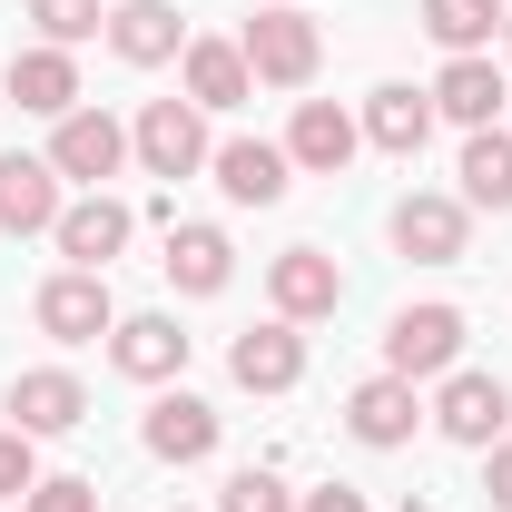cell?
<instances>
[{
    "instance_id": "obj_1",
    "label": "cell",
    "mask_w": 512,
    "mask_h": 512,
    "mask_svg": "<svg viewBox=\"0 0 512 512\" xmlns=\"http://www.w3.org/2000/svg\"><path fill=\"white\" fill-rule=\"evenodd\" d=\"M128 158L148 168V178H197L217 148H207V109L197 99H148L138 128H128Z\"/></svg>"
},
{
    "instance_id": "obj_2",
    "label": "cell",
    "mask_w": 512,
    "mask_h": 512,
    "mask_svg": "<svg viewBox=\"0 0 512 512\" xmlns=\"http://www.w3.org/2000/svg\"><path fill=\"white\" fill-rule=\"evenodd\" d=\"M237 50H247V69L266 79V89H306V79H316V60H325V30L286 0V10H256Z\"/></svg>"
},
{
    "instance_id": "obj_3",
    "label": "cell",
    "mask_w": 512,
    "mask_h": 512,
    "mask_svg": "<svg viewBox=\"0 0 512 512\" xmlns=\"http://www.w3.org/2000/svg\"><path fill=\"white\" fill-rule=\"evenodd\" d=\"M463 365V306H404L384 325V375L424 384V375H453Z\"/></svg>"
},
{
    "instance_id": "obj_4",
    "label": "cell",
    "mask_w": 512,
    "mask_h": 512,
    "mask_svg": "<svg viewBox=\"0 0 512 512\" xmlns=\"http://www.w3.org/2000/svg\"><path fill=\"white\" fill-rule=\"evenodd\" d=\"M424 414H434V434H444V444H503V424H512V384L503 375H473V365H453L444 375V394H434V404H424Z\"/></svg>"
},
{
    "instance_id": "obj_5",
    "label": "cell",
    "mask_w": 512,
    "mask_h": 512,
    "mask_svg": "<svg viewBox=\"0 0 512 512\" xmlns=\"http://www.w3.org/2000/svg\"><path fill=\"white\" fill-rule=\"evenodd\" d=\"M30 316H40V335H60V345H99V335L119 325V306H109V276H89V266H60V276L30 296Z\"/></svg>"
},
{
    "instance_id": "obj_6",
    "label": "cell",
    "mask_w": 512,
    "mask_h": 512,
    "mask_svg": "<svg viewBox=\"0 0 512 512\" xmlns=\"http://www.w3.org/2000/svg\"><path fill=\"white\" fill-rule=\"evenodd\" d=\"M50 168L79 178V188H109L128 168V128L109 109H69V119H50Z\"/></svg>"
},
{
    "instance_id": "obj_7",
    "label": "cell",
    "mask_w": 512,
    "mask_h": 512,
    "mask_svg": "<svg viewBox=\"0 0 512 512\" xmlns=\"http://www.w3.org/2000/svg\"><path fill=\"white\" fill-rule=\"evenodd\" d=\"M128 227H138V217H128V197L79 188V197L60 207V227H50V247H60L69 266H89V276H109V256L128 247Z\"/></svg>"
},
{
    "instance_id": "obj_8",
    "label": "cell",
    "mask_w": 512,
    "mask_h": 512,
    "mask_svg": "<svg viewBox=\"0 0 512 512\" xmlns=\"http://www.w3.org/2000/svg\"><path fill=\"white\" fill-rule=\"evenodd\" d=\"M414 424H424V384H404V375H365L355 394H345V434L375 444V453L414 444Z\"/></svg>"
},
{
    "instance_id": "obj_9",
    "label": "cell",
    "mask_w": 512,
    "mask_h": 512,
    "mask_svg": "<svg viewBox=\"0 0 512 512\" xmlns=\"http://www.w3.org/2000/svg\"><path fill=\"white\" fill-rule=\"evenodd\" d=\"M266 296H276V316H286V325H316V316L345 306V266H335L325 247H286L276 266H266Z\"/></svg>"
},
{
    "instance_id": "obj_10",
    "label": "cell",
    "mask_w": 512,
    "mask_h": 512,
    "mask_svg": "<svg viewBox=\"0 0 512 512\" xmlns=\"http://www.w3.org/2000/svg\"><path fill=\"white\" fill-rule=\"evenodd\" d=\"M10 424L40 444V434H69V424H89V384L69 375V365H30V375H10Z\"/></svg>"
},
{
    "instance_id": "obj_11",
    "label": "cell",
    "mask_w": 512,
    "mask_h": 512,
    "mask_svg": "<svg viewBox=\"0 0 512 512\" xmlns=\"http://www.w3.org/2000/svg\"><path fill=\"white\" fill-rule=\"evenodd\" d=\"M463 237H473V207H463V197L414 188L404 207H394V247L414 256V266H453V256H463Z\"/></svg>"
},
{
    "instance_id": "obj_12",
    "label": "cell",
    "mask_w": 512,
    "mask_h": 512,
    "mask_svg": "<svg viewBox=\"0 0 512 512\" xmlns=\"http://www.w3.org/2000/svg\"><path fill=\"white\" fill-rule=\"evenodd\" d=\"M60 188L69 178L50 168V158H20V148H10V158H0V227H10V237H50L60 207H69Z\"/></svg>"
},
{
    "instance_id": "obj_13",
    "label": "cell",
    "mask_w": 512,
    "mask_h": 512,
    "mask_svg": "<svg viewBox=\"0 0 512 512\" xmlns=\"http://www.w3.org/2000/svg\"><path fill=\"white\" fill-rule=\"evenodd\" d=\"M109 365H119L128 384L188 375V335H178V316H119V325H109Z\"/></svg>"
},
{
    "instance_id": "obj_14",
    "label": "cell",
    "mask_w": 512,
    "mask_h": 512,
    "mask_svg": "<svg viewBox=\"0 0 512 512\" xmlns=\"http://www.w3.org/2000/svg\"><path fill=\"white\" fill-rule=\"evenodd\" d=\"M503 109H512V89H503V69H493V50L444 60V79H434V119H453L463 138H473V128H493Z\"/></svg>"
},
{
    "instance_id": "obj_15",
    "label": "cell",
    "mask_w": 512,
    "mask_h": 512,
    "mask_svg": "<svg viewBox=\"0 0 512 512\" xmlns=\"http://www.w3.org/2000/svg\"><path fill=\"white\" fill-rule=\"evenodd\" d=\"M207 168H217L227 207H276V197H286V168H296V158H286L276 138H217V158H207Z\"/></svg>"
},
{
    "instance_id": "obj_16",
    "label": "cell",
    "mask_w": 512,
    "mask_h": 512,
    "mask_svg": "<svg viewBox=\"0 0 512 512\" xmlns=\"http://www.w3.org/2000/svg\"><path fill=\"white\" fill-rule=\"evenodd\" d=\"M227 375L247 384V394H286V384L306 375V335L276 316V325H247L237 345H227Z\"/></svg>"
},
{
    "instance_id": "obj_17",
    "label": "cell",
    "mask_w": 512,
    "mask_h": 512,
    "mask_svg": "<svg viewBox=\"0 0 512 512\" xmlns=\"http://www.w3.org/2000/svg\"><path fill=\"white\" fill-rule=\"evenodd\" d=\"M138 444L158 453V463H207L217 453V404L207 394H158L148 424H138Z\"/></svg>"
},
{
    "instance_id": "obj_18",
    "label": "cell",
    "mask_w": 512,
    "mask_h": 512,
    "mask_svg": "<svg viewBox=\"0 0 512 512\" xmlns=\"http://www.w3.org/2000/svg\"><path fill=\"white\" fill-rule=\"evenodd\" d=\"M109 50H119L128 69H158L188 50V20H178V0H119L109 10Z\"/></svg>"
},
{
    "instance_id": "obj_19",
    "label": "cell",
    "mask_w": 512,
    "mask_h": 512,
    "mask_svg": "<svg viewBox=\"0 0 512 512\" xmlns=\"http://www.w3.org/2000/svg\"><path fill=\"white\" fill-rule=\"evenodd\" d=\"M355 148H365V119H345L335 99H296V128H286V158H296V168L335 178Z\"/></svg>"
},
{
    "instance_id": "obj_20",
    "label": "cell",
    "mask_w": 512,
    "mask_h": 512,
    "mask_svg": "<svg viewBox=\"0 0 512 512\" xmlns=\"http://www.w3.org/2000/svg\"><path fill=\"white\" fill-rule=\"evenodd\" d=\"M365 138H375L384 158H424V138H434V89L384 79L375 99H365Z\"/></svg>"
},
{
    "instance_id": "obj_21",
    "label": "cell",
    "mask_w": 512,
    "mask_h": 512,
    "mask_svg": "<svg viewBox=\"0 0 512 512\" xmlns=\"http://www.w3.org/2000/svg\"><path fill=\"white\" fill-rule=\"evenodd\" d=\"M168 286L178 296H227V276H237V247H227V227H168Z\"/></svg>"
},
{
    "instance_id": "obj_22",
    "label": "cell",
    "mask_w": 512,
    "mask_h": 512,
    "mask_svg": "<svg viewBox=\"0 0 512 512\" xmlns=\"http://www.w3.org/2000/svg\"><path fill=\"white\" fill-rule=\"evenodd\" d=\"M10 99H20L30 119H69V109H79V60L50 50V40L20 50V60H10Z\"/></svg>"
},
{
    "instance_id": "obj_23",
    "label": "cell",
    "mask_w": 512,
    "mask_h": 512,
    "mask_svg": "<svg viewBox=\"0 0 512 512\" xmlns=\"http://www.w3.org/2000/svg\"><path fill=\"white\" fill-rule=\"evenodd\" d=\"M178 60H188V99H197V109H237V99L256 89V69H247L237 40H188Z\"/></svg>"
},
{
    "instance_id": "obj_24",
    "label": "cell",
    "mask_w": 512,
    "mask_h": 512,
    "mask_svg": "<svg viewBox=\"0 0 512 512\" xmlns=\"http://www.w3.org/2000/svg\"><path fill=\"white\" fill-rule=\"evenodd\" d=\"M453 178H463V207H493V217H503L512 207V128H473Z\"/></svg>"
},
{
    "instance_id": "obj_25",
    "label": "cell",
    "mask_w": 512,
    "mask_h": 512,
    "mask_svg": "<svg viewBox=\"0 0 512 512\" xmlns=\"http://www.w3.org/2000/svg\"><path fill=\"white\" fill-rule=\"evenodd\" d=\"M493 20H503L493 0H424V30L444 40L453 60H473V50H493Z\"/></svg>"
},
{
    "instance_id": "obj_26",
    "label": "cell",
    "mask_w": 512,
    "mask_h": 512,
    "mask_svg": "<svg viewBox=\"0 0 512 512\" xmlns=\"http://www.w3.org/2000/svg\"><path fill=\"white\" fill-rule=\"evenodd\" d=\"M30 20H40V40H50V50H79V40H99V30H109V0H30Z\"/></svg>"
},
{
    "instance_id": "obj_27",
    "label": "cell",
    "mask_w": 512,
    "mask_h": 512,
    "mask_svg": "<svg viewBox=\"0 0 512 512\" xmlns=\"http://www.w3.org/2000/svg\"><path fill=\"white\" fill-rule=\"evenodd\" d=\"M217 512H296V493L266 473V463H247V473H227V493H217Z\"/></svg>"
},
{
    "instance_id": "obj_28",
    "label": "cell",
    "mask_w": 512,
    "mask_h": 512,
    "mask_svg": "<svg viewBox=\"0 0 512 512\" xmlns=\"http://www.w3.org/2000/svg\"><path fill=\"white\" fill-rule=\"evenodd\" d=\"M30 483H40V453L20 424H0V503H30Z\"/></svg>"
},
{
    "instance_id": "obj_29",
    "label": "cell",
    "mask_w": 512,
    "mask_h": 512,
    "mask_svg": "<svg viewBox=\"0 0 512 512\" xmlns=\"http://www.w3.org/2000/svg\"><path fill=\"white\" fill-rule=\"evenodd\" d=\"M20 512H99V483H79V473H40Z\"/></svg>"
},
{
    "instance_id": "obj_30",
    "label": "cell",
    "mask_w": 512,
    "mask_h": 512,
    "mask_svg": "<svg viewBox=\"0 0 512 512\" xmlns=\"http://www.w3.org/2000/svg\"><path fill=\"white\" fill-rule=\"evenodd\" d=\"M483 503L512 512V444H483Z\"/></svg>"
},
{
    "instance_id": "obj_31",
    "label": "cell",
    "mask_w": 512,
    "mask_h": 512,
    "mask_svg": "<svg viewBox=\"0 0 512 512\" xmlns=\"http://www.w3.org/2000/svg\"><path fill=\"white\" fill-rule=\"evenodd\" d=\"M296 512H365V493H355V483H325V493H306Z\"/></svg>"
},
{
    "instance_id": "obj_32",
    "label": "cell",
    "mask_w": 512,
    "mask_h": 512,
    "mask_svg": "<svg viewBox=\"0 0 512 512\" xmlns=\"http://www.w3.org/2000/svg\"><path fill=\"white\" fill-rule=\"evenodd\" d=\"M256 10H286V0H256Z\"/></svg>"
},
{
    "instance_id": "obj_33",
    "label": "cell",
    "mask_w": 512,
    "mask_h": 512,
    "mask_svg": "<svg viewBox=\"0 0 512 512\" xmlns=\"http://www.w3.org/2000/svg\"><path fill=\"white\" fill-rule=\"evenodd\" d=\"M503 50H512V20H503Z\"/></svg>"
},
{
    "instance_id": "obj_34",
    "label": "cell",
    "mask_w": 512,
    "mask_h": 512,
    "mask_svg": "<svg viewBox=\"0 0 512 512\" xmlns=\"http://www.w3.org/2000/svg\"><path fill=\"white\" fill-rule=\"evenodd\" d=\"M168 512H178V503H168Z\"/></svg>"
}]
</instances>
